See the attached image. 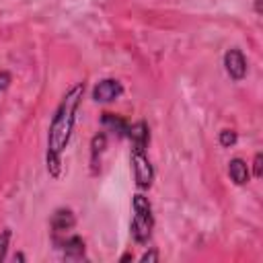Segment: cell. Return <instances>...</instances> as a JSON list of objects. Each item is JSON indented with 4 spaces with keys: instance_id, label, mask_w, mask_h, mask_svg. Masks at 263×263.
<instances>
[{
    "instance_id": "10",
    "label": "cell",
    "mask_w": 263,
    "mask_h": 263,
    "mask_svg": "<svg viewBox=\"0 0 263 263\" xmlns=\"http://www.w3.org/2000/svg\"><path fill=\"white\" fill-rule=\"evenodd\" d=\"M101 123H103L109 132L117 134L119 138H125V132H127V125H129L123 117H119V115H115V113H107V111L101 115Z\"/></svg>"
},
{
    "instance_id": "15",
    "label": "cell",
    "mask_w": 263,
    "mask_h": 263,
    "mask_svg": "<svg viewBox=\"0 0 263 263\" xmlns=\"http://www.w3.org/2000/svg\"><path fill=\"white\" fill-rule=\"evenodd\" d=\"M8 84H10V74L8 72H0V90L8 88Z\"/></svg>"
},
{
    "instance_id": "7",
    "label": "cell",
    "mask_w": 263,
    "mask_h": 263,
    "mask_svg": "<svg viewBox=\"0 0 263 263\" xmlns=\"http://www.w3.org/2000/svg\"><path fill=\"white\" fill-rule=\"evenodd\" d=\"M76 224V218H74V212L68 210V208H58L51 216V238H58V236H64V234H70L72 228Z\"/></svg>"
},
{
    "instance_id": "1",
    "label": "cell",
    "mask_w": 263,
    "mask_h": 263,
    "mask_svg": "<svg viewBox=\"0 0 263 263\" xmlns=\"http://www.w3.org/2000/svg\"><path fill=\"white\" fill-rule=\"evenodd\" d=\"M84 97V80L76 82L72 88L66 90L62 97L60 105L55 107L51 115V123L47 129V148H45V166L49 177L58 179L62 175V156L66 146L70 144L74 123H76V113Z\"/></svg>"
},
{
    "instance_id": "2",
    "label": "cell",
    "mask_w": 263,
    "mask_h": 263,
    "mask_svg": "<svg viewBox=\"0 0 263 263\" xmlns=\"http://www.w3.org/2000/svg\"><path fill=\"white\" fill-rule=\"evenodd\" d=\"M132 210H134V218L129 224V232L132 238L138 245H146L152 236V228H154V214H152V203L146 195L136 193L132 197Z\"/></svg>"
},
{
    "instance_id": "16",
    "label": "cell",
    "mask_w": 263,
    "mask_h": 263,
    "mask_svg": "<svg viewBox=\"0 0 263 263\" xmlns=\"http://www.w3.org/2000/svg\"><path fill=\"white\" fill-rule=\"evenodd\" d=\"M158 259V253L156 251H150V253H144L142 257H140V261H156Z\"/></svg>"
},
{
    "instance_id": "13",
    "label": "cell",
    "mask_w": 263,
    "mask_h": 263,
    "mask_svg": "<svg viewBox=\"0 0 263 263\" xmlns=\"http://www.w3.org/2000/svg\"><path fill=\"white\" fill-rule=\"evenodd\" d=\"M10 236H12L10 228H4V230L0 232V261L6 259V251H8V245H10Z\"/></svg>"
},
{
    "instance_id": "14",
    "label": "cell",
    "mask_w": 263,
    "mask_h": 263,
    "mask_svg": "<svg viewBox=\"0 0 263 263\" xmlns=\"http://www.w3.org/2000/svg\"><path fill=\"white\" fill-rule=\"evenodd\" d=\"M261 152H257L255 154V160H253V175H255V179H259L261 177Z\"/></svg>"
},
{
    "instance_id": "8",
    "label": "cell",
    "mask_w": 263,
    "mask_h": 263,
    "mask_svg": "<svg viewBox=\"0 0 263 263\" xmlns=\"http://www.w3.org/2000/svg\"><path fill=\"white\" fill-rule=\"evenodd\" d=\"M125 138L132 142V146H140V148H148V142H150V127L146 121H134L127 125V132H125Z\"/></svg>"
},
{
    "instance_id": "6",
    "label": "cell",
    "mask_w": 263,
    "mask_h": 263,
    "mask_svg": "<svg viewBox=\"0 0 263 263\" xmlns=\"http://www.w3.org/2000/svg\"><path fill=\"white\" fill-rule=\"evenodd\" d=\"M55 249L62 251V255L66 259H84V240L70 232V234H64V236H58V238H51Z\"/></svg>"
},
{
    "instance_id": "5",
    "label": "cell",
    "mask_w": 263,
    "mask_h": 263,
    "mask_svg": "<svg viewBox=\"0 0 263 263\" xmlns=\"http://www.w3.org/2000/svg\"><path fill=\"white\" fill-rule=\"evenodd\" d=\"M224 70L234 82H238L247 76V58L238 47H230L224 53Z\"/></svg>"
},
{
    "instance_id": "11",
    "label": "cell",
    "mask_w": 263,
    "mask_h": 263,
    "mask_svg": "<svg viewBox=\"0 0 263 263\" xmlns=\"http://www.w3.org/2000/svg\"><path fill=\"white\" fill-rule=\"evenodd\" d=\"M105 144H107V136L101 132L92 138V144H90V164H92V173H97V166H99V160H101V154L105 150Z\"/></svg>"
},
{
    "instance_id": "3",
    "label": "cell",
    "mask_w": 263,
    "mask_h": 263,
    "mask_svg": "<svg viewBox=\"0 0 263 263\" xmlns=\"http://www.w3.org/2000/svg\"><path fill=\"white\" fill-rule=\"evenodd\" d=\"M129 162H132V171H134V179H136V185L140 189H148L154 181V168H152V162L146 154V148H140V146H132V152H129Z\"/></svg>"
},
{
    "instance_id": "12",
    "label": "cell",
    "mask_w": 263,
    "mask_h": 263,
    "mask_svg": "<svg viewBox=\"0 0 263 263\" xmlns=\"http://www.w3.org/2000/svg\"><path fill=\"white\" fill-rule=\"evenodd\" d=\"M236 140H238V136H236L234 129H222L220 136H218V142H220L222 148H230V146H234Z\"/></svg>"
},
{
    "instance_id": "9",
    "label": "cell",
    "mask_w": 263,
    "mask_h": 263,
    "mask_svg": "<svg viewBox=\"0 0 263 263\" xmlns=\"http://www.w3.org/2000/svg\"><path fill=\"white\" fill-rule=\"evenodd\" d=\"M228 177H230V181H232L234 185H245V183H249L251 173H249L247 160H242V158H232V160L228 162Z\"/></svg>"
},
{
    "instance_id": "4",
    "label": "cell",
    "mask_w": 263,
    "mask_h": 263,
    "mask_svg": "<svg viewBox=\"0 0 263 263\" xmlns=\"http://www.w3.org/2000/svg\"><path fill=\"white\" fill-rule=\"evenodd\" d=\"M90 95H92V101H97V103H111L123 95V84L115 78H103L95 84Z\"/></svg>"
}]
</instances>
